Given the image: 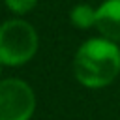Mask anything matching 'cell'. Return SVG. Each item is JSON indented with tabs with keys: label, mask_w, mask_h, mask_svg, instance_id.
I'll list each match as a JSON object with an SVG mask.
<instances>
[{
	"label": "cell",
	"mask_w": 120,
	"mask_h": 120,
	"mask_svg": "<svg viewBox=\"0 0 120 120\" xmlns=\"http://www.w3.org/2000/svg\"><path fill=\"white\" fill-rule=\"evenodd\" d=\"M73 69L81 84L88 88L107 86L120 73V49L111 39L92 38L79 47Z\"/></svg>",
	"instance_id": "cell-1"
},
{
	"label": "cell",
	"mask_w": 120,
	"mask_h": 120,
	"mask_svg": "<svg viewBox=\"0 0 120 120\" xmlns=\"http://www.w3.org/2000/svg\"><path fill=\"white\" fill-rule=\"evenodd\" d=\"M38 51V34L34 26L21 19L0 24V64L22 66Z\"/></svg>",
	"instance_id": "cell-2"
},
{
	"label": "cell",
	"mask_w": 120,
	"mask_h": 120,
	"mask_svg": "<svg viewBox=\"0 0 120 120\" xmlns=\"http://www.w3.org/2000/svg\"><path fill=\"white\" fill-rule=\"evenodd\" d=\"M34 109L36 96L24 81H0V120H30Z\"/></svg>",
	"instance_id": "cell-3"
},
{
	"label": "cell",
	"mask_w": 120,
	"mask_h": 120,
	"mask_svg": "<svg viewBox=\"0 0 120 120\" xmlns=\"http://www.w3.org/2000/svg\"><path fill=\"white\" fill-rule=\"evenodd\" d=\"M96 28L105 39L120 41V0H105L96 9Z\"/></svg>",
	"instance_id": "cell-4"
},
{
	"label": "cell",
	"mask_w": 120,
	"mask_h": 120,
	"mask_svg": "<svg viewBox=\"0 0 120 120\" xmlns=\"http://www.w3.org/2000/svg\"><path fill=\"white\" fill-rule=\"evenodd\" d=\"M69 19H71V22H73L77 28L96 26V9L90 8L88 4H79V6H75V8L71 9Z\"/></svg>",
	"instance_id": "cell-5"
},
{
	"label": "cell",
	"mask_w": 120,
	"mask_h": 120,
	"mask_svg": "<svg viewBox=\"0 0 120 120\" xmlns=\"http://www.w3.org/2000/svg\"><path fill=\"white\" fill-rule=\"evenodd\" d=\"M36 2H38V0H6L8 8H9L13 13H19V15L30 11V9L36 6Z\"/></svg>",
	"instance_id": "cell-6"
},
{
	"label": "cell",
	"mask_w": 120,
	"mask_h": 120,
	"mask_svg": "<svg viewBox=\"0 0 120 120\" xmlns=\"http://www.w3.org/2000/svg\"><path fill=\"white\" fill-rule=\"evenodd\" d=\"M0 71H2V64H0Z\"/></svg>",
	"instance_id": "cell-7"
}]
</instances>
